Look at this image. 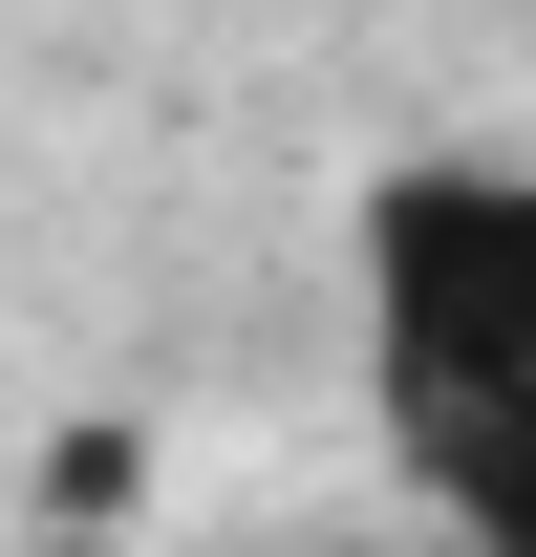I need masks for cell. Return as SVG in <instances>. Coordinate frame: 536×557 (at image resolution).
<instances>
[{"instance_id": "6da1fadb", "label": "cell", "mask_w": 536, "mask_h": 557, "mask_svg": "<svg viewBox=\"0 0 536 557\" xmlns=\"http://www.w3.org/2000/svg\"><path fill=\"white\" fill-rule=\"evenodd\" d=\"M343 344L407 515L536 557V150H387L343 214Z\"/></svg>"}]
</instances>
